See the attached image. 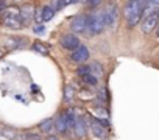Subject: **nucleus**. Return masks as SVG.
<instances>
[{"instance_id":"1","label":"nucleus","mask_w":159,"mask_h":140,"mask_svg":"<svg viewBox=\"0 0 159 140\" xmlns=\"http://www.w3.org/2000/svg\"><path fill=\"white\" fill-rule=\"evenodd\" d=\"M145 14V0H126L123 7V16L129 28L142 22Z\"/></svg>"},{"instance_id":"2","label":"nucleus","mask_w":159,"mask_h":140,"mask_svg":"<svg viewBox=\"0 0 159 140\" xmlns=\"http://www.w3.org/2000/svg\"><path fill=\"white\" fill-rule=\"evenodd\" d=\"M106 28L105 19H103V13L94 10L92 13L88 14V34L89 36H97L102 34Z\"/></svg>"},{"instance_id":"3","label":"nucleus","mask_w":159,"mask_h":140,"mask_svg":"<svg viewBox=\"0 0 159 140\" xmlns=\"http://www.w3.org/2000/svg\"><path fill=\"white\" fill-rule=\"evenodd\" d=\"M2 20H3V25H7L8 28H13V30L24 27L22 20H20V8H17V7H8L3 11Z\"/></svg>"},{"instance_id":"4","label":"nucleus","mask_w":159,"mask_h":140,"mask_svg":"<svg viewBox=\"0 0 159 140\" xmlns=\"http://www.w3.org/2000/svg\"><path fill=\"white\" fill-rule=\"evenodd\" d=\"M103 19H105V24L106 27H111L114 28L117 24H119V17H120V13H119V7L116 3H111L108 5L103 11Z\"/></svg>"},{"instance_id":"5","label":"nucleus","mask_w":159,"mask_h":140,"mask_svg":"<svg viewBox=\"0 0 159 140\" xmlns=\"http://www.w3.org/2000/svg\"><path fill=\"white\" fill-rule=\"evenodd\" d=\"M70 31L73 34H86L88 33V14H78L70 20Z\"/></svg>"},{"instance_id":"6","label":"nucleus","mask_w":159,"mask_h":140,"mask_svg":"<svg viewBox=\"0 0 159 140\" xmlns=\"http://www.w3.org/2000/svg\"><path fill=\"white\" fill-rule=\"evenodd\" d=\"M159 27V13H153V14H145L142 22H140V30L143 34L151 33L153 30H156Z\"/></svg>"},{"instance_id":"7","label":"nucleus","mask_w":159,"mask_h":140,"mask_svg":"<svg viewBox=\"0 0 159 140\" xmlns=\"http://www.w3.org/2000/svg\"><path fill=\"white\" fill-rule=\"evenodd\" d=\"M55 129L56 132H59L61 135H67L72 129L69 126V121H67V115H66V111H61L58 112L56 118H55Z\"/></svg>"},{"instance_id":"8","label":"nucleus","mask_w":159,"mask_h":140,"mask_svg":"<svg viewBox=\"0 0 159 140\" xmlns=\"http://www.w3.org/2000/svg\"><path fill=\"white\" fill-rule=\"evenodd\" d=\"M59 45H61L64 50H70V51H73V50H76L80 45H81V42H80V37H78L76 34L69 33V34H64V36L61 37Z\"/></svg>"},{"instance_id":"9","label":"nucleus","mask_w":159,"mask_h":140,"mask_svg":"<svg viewBox=\"0 0 159 140\" xmlns=\"http://www.w3.org/2000/svg\"><path fill=\"white\" fill-rule=\"evenodd\" d=\"M88 59H89V48L86 45H83V44L70 53V61L75 62V64H83Z\"/></svg>"},{"instance_id":"10","label":"nucleus","mask_w":159,"mask_h":140,"mask_svg":"<svg viewBox=\"0 0 159 140\" xmlns=\"http://www.w3.org/2000/svg\"><path fill=\"white\" fill-rule=\"evenodd\" d=\"M34 16H36V8L31 3H25L20 7V20L24 27L30 25V22L34 20Z\"/></svg>"},{"instance_id":"11","label":"nucleus","mask_w":159,"mask_h":140,"mask_svg":"<svg viewBox=\"0 0 159 140\" xmlns=\"http://www.w3.org/2000/svg\"><path fill=\"white\" fill-rule=\"evenodd\" d=\"M88 131H89V126H88V121L84 120L83 115H78L76 117V121H75V126H73V134L76 138H84L88 135Z\"/></svg>"},{"instance_id":"12","label":"nucleus","mask_w":159,"mask_h":140,"mask_svg":"<svg viewBox=\"0 0 159 140\" xmlns=\"http://www.w3.org/2000/svg\"><path fill=\"white\" fill-rule=\"evenodd\" d=\"M89 129H91V132L97 137V138H102V140H105L106 138V129H105V126H102L98 121H97V118H94V120H91V123H89Z\"/></svg>"},{"instance_id":"13","label":"nucleus","mask_w":159,"mask_h":140,"mask_svg":"<svg viewBox=\"0 0 159 140\" xmlns=\"http://www.w3.org/2000/svg\"><path fill=\"white\" fill-rule=\"evenodd\" d=\"M53 129H55V120H53V118H45L44 121L39 123V131H41V134L50 135Z\"/></svg>"},{"instance_id":"14","label":"nucleus","mask_w":159,"mask_h":140,"mask_svg":"<svg viewBox=\"0 0 159 140\" xmlns=\"http://www.w3.org/2000/svg\"><path fill=\"white\" fill-rule=\"evenodd\" d=\"M153 13H159V0H145V14Z\"/></svg>"},{"instance_id":"15","label":"nucleus","mask_w":159,"mask_h":140,"mask_svg":"<svg viewBox=\"0 0 159 140\" xmlns=\"http://www.w3.org/2000/svg\"><path fill=\"white\" fill-rule=\"evenodd\" d=\"M16 137H17V132L11 128L0 129V140H14Z\"/></svg>"},{"instance_id":"16","label":"nucleus","mask_w":159,"mask_h":140,"mask_svg":"<svg viewBox=\"0 0 159 140\" xmlns=\"http://www.w3.org/2000/svg\"><path fill=\"white\" fill-rule=\"evenodd\" d=\"M55 13H56V10H55L52 5L44 7V8H42V22H48V20H52L53 16H55Z\"/></svg>"},{"instance_id":"17","label":"nucleus","mask_w":159,"mask_h":140,"mask_svg":"<svg viewBox=\"0 0 159 140\" xmlns=\"http://www.w3.org/2000/svg\"><path fill=\"white\" fill-rule=\"evenodd\" d=\"M66 115H67V121H69V126H70V129L73 131V126H75V121H76V114H75V109L73 107H69V109H66Z\"/></svg>"},{"instance_id":"18","label":"nucleus","mask_w":159,"mask_h":140,"mask_svg":"<svg viewBox=\"0 0 159 140\" xmlns=\"http://www.w3.org/2000/svg\"><path fill=\"white\" fill-rule=\"evenodd\" d=\"M76 2V0H53V8L55 10H62V8H66V7H69V5H73Z\"/></svg>"},{"instance_id":"19","label":"nucleus","mask_w":159,"mask_h":140,"mask_svg":"<svg viewBox=\"0 0 159 140\" xmlns=\"http://www.w3.org/2000/svg\"><path fill=\"white\" fill-rule=\"evenodd\" d=\"M73 97H75V89H73L72 84H67L66 89H64V101L69 103V101L73 100Z\"/></svg>"},{"instance_id":"20","label":"nucleus","mask_w":159,"mask_h":140,"mask_svg":"<svg viewBox=\"0 0 159 140\" xmlns=\"http://www.w3.org/2000/svg\"><path fill=\"white\" fill-rule=\"evenodd\" d=\"M33 50H36V51H39L41 55H48V47H47L45 44H42V42H39V41H36V42L33 44Z\"/></svg>"},{"instance_id":"21","label":"nucleus","mask_w":159,"mask_h":140,"mask_svg":"<svg viewBox=\"0 0 159 140\" xmlns=\"http://www.w3.org/2000/svg\"><path fill=\"white\" fill-rule=\"evenodd\" d=\"M76 73H78V77H84V75H89V73H92L91 72V65H80L78 68H76Z\"/></svg>"},{"instance_id":"22","label":"nucleus","mask_w":159,"mask_h":140,"mask_svg":"<svg viewBox=\"0 0 159 140\" xmlns=\"http://www.w3.org/2000/svg\"><path fill=\"white\" fill-rule=\"evenodd\" d=\"M88 86H97V77L95 75H92V73H89V75H84L83 78H81Z\"/></svg>"},{"instance_id":"23","label":"nucleus","mask_w":159,"mask_h":140,"mask_svg":"<svg viewBox=\"0 0 159 140\" xmlns=\"http://www.w3.org/2000/svg\"><path fill=\"white\" fill-rule=\"evenodd\" d=\"M91 72H92V75H102L103 73V67L98 64V62H92L91 64Z\"/></svg>"},{"instance_id":"24","label":"nucleus","mask_w":159,"mask_h":140,"mask_svg":"<svg viewBox=\"0 0 159 140\" xmlns=\"http://www.w3.org/2000/svg\"><path fill=\"white\" fill-rule=\"evenodd\" d=\"M22 140H39V134H33V132H25L20 135Z\"/></svg>"},{"instance_id":"25","label":"nucleus","mask_w":159,"mask_h":140,"mask_svg":"<svg viewBox=\"0 0 159 140\" xmlns=\"http://www.w3.org/2000/svg\"><path fill=\"white\" fill-rule=\"evenodd\" d=\"M102 2H103V0H86V3H88L89 7H92V8H97Z\"/></svg>"},{"instance_id":"26","label":"nucleus","mask_w":159,"mask_h":140,"mask_svg":"<svg viewBox=\"0 0 159 140\" xmlns=\"http://www.w3.org/2000/svg\"><path fill=\"white\" fill-rule=\"evenodd\" d=\"M34 33L42 34V33H44V27H42V25H36V27H34Z\"/></svg>"},{"instance_id":"27","label":"nucleus","mask_w":159,"mask_h":140,"mask_svg":"<svg viewBox=\"0 0 159 140\" xmlns=\"http://www.w3.org/2000/svg\"><path fill=\"white\" fill-rule=\"evenodd\" d=\"M7 10V3H5V0H0V11H5Z\"/></svg>"},{"instance_id":"28","label":"nucleus","mask_w":159,"mask_h":140,"mask_svg":"<svg viewBox=\"0 0 159 140\" xmlns=\"http://www.w3.org/2000/svg\"><path fill=\"white\" fill-rule=\"evenodd\" d=\"M45 140H61L58 135H53V134H50V135H47V138Z\"/></svg>"},{"instance_id":"29","label":"nucleus","mask_w":159,"mask_h":140,"mask_svg":"<svg viewBox=\"0 0 159 140\" xmlns=\"http://www.w3.org/2000/svg\"><path fill=\"white\" fill-rule=\"evenodd\" d=\"M156 36H157V37H159V27H157V28H156Z\"/></svg>"},{"instance_id":"30","label":"nucleus","mask_w":159,"mask_h":140,"mask_svg":"<svg viewBox=\"0 0 159 140\" xmlns=\"http://www.w3.org/2000/svg\"><path fill=\"white\" fill-rule=\"evenodd\" d=\"M2 55H3V53H2V51H0V56H2Z\"/></svg>"}]
</instances>
